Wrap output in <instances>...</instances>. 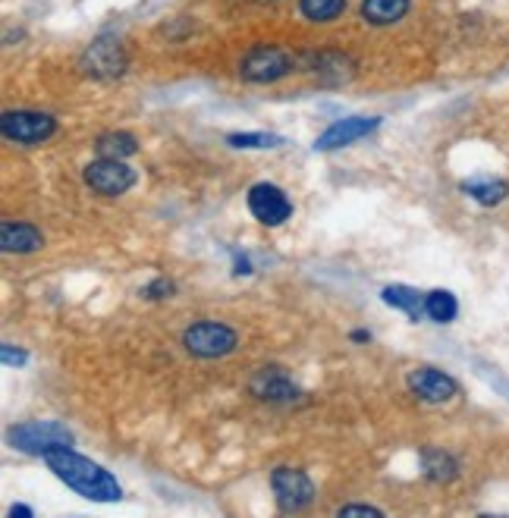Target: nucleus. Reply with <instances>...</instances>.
I'll list each match as a JSON object with an SVG mask.
<instances>
[{
  "label": "nucleus",
  "mask_w": 509,
  "mask_h": 518,
  "mask_svg": "<svg viewBox=\"0 0 509 518\" xmlns=\"http://www.w3.org/2000/svg\"><path fill=\"white\" fill-rule=\"evenodd\" d=\"M409 13V0H365L362 19L371 26H393Z\"/></svg>",
  "instance_id": "nucleus-16"
},
{
  "label": "nucleus",
  "mask_w": 509,
  "mask_h": 518,
  "mask_svg": "<svg viewBox=\"0 0 509 518\" xmlns=\"http://www.w3.org/2000/svg\"><path fill=\"white\" fill-rule=\"evenodd\" d=\"M283 142H286L283 135H274V132H233V135H227V145H233V148H277Z\"/></svg>",
  "instance_id": "nucleus-21"
},
{
  "label": "nucleus",
  "mask_w": 509,
  "mask_h": 518,
  "mask_svg": "<svg viewBox=\"0 0 509 518\" xmlns=\"http://www.w3.org/2000/svg\"><path fill=\"white\" fill-rule=\"evenodd\" d=\"M85 183L98 195L117 198L136 186V170H129L117 157H98V161L85 167Z\"/></svg>",
  "instance_id": "nucleus-7"
},
{
  "label": "nucleus",
  "mask_w": 509,
  "mask_h": 518,
  "mask_svg": "<svg viewBox=\"0 0 509 518\" xmlns=\"http://www.w3.org/2000/svg\"><path fill=\"white\" fill-rule=\"evenodd\" d=\"M271 487L283 512H299L315 500V484L299 468H277L271 475Z\"/></svg>",
  "instance_id": "nucleus-8"
},
{
  "label": "nucleus",
  "mask_w": 509,
  "mask_h": 518,
  "mask_svg": "<svg viewBox=\"0 0 509 518\" xmlns=\"http://www.w3.org/2000/svg\"><path fill=\"white\" fill-rule=\"evenodd\" d=\"M173 292H176V286H173L170 280L158 277V280H151V283L142 289V296H145V299H151V302H158V299H170Z\"/></svg>",
  "instance_id": "nucleus-23"
},
{
  "label": "nucleus",
  "mask_w": 509,
  "mask_h": 518,
  "mask_svg": "<svg viewBox=\"0 0 509 518\" xmlns=\"http://www.w3.org/2000/svg\"><path fill=\"white\" fill-rule=\"evenodd\" d=\"M0 358H4V365H7V368H22V365L29 362V355L22 352V349H13L10 343L0 346Z\"/></svg>",
  "instance_id": "nucleus-24"
},
{
  "label": "nucleus",
  "mask_w": 509,
  "mask_h": 518,
  "mask_svg": "<svg viewBox=\"0 0 509 518\" xmlns=\"http://www.w3.org/2000/svg\"><path fill=\"white\" fill-rule=\"evenodd\" d=\"M378 126H381V117H346V120H337L334 126H327V129L318 135L315 148H318V151L346 148V145H352V142L365 139V135H371Z\"/></svg>",
  "instance_id": "nucleus-10"
},
{
  "label": "nucleus",
  "mask_w": 509,
  "mask_h": 518,
  "mask_svg": "<svg viewBox=\"0 0 509 518\" xmlns=\"http://www.w3.org/2000/svg\"><path fill=\"white\" fill-rule=\"evenodd\" d=\"M41 245H44V236L32 223H19V220L0 223V249L7 255H29V252H38Z\"/></svg>",
  "instance_id": "nucleus-13"
},
{
  "label": "nucleus",
  "mask_w": 509,
  "mask_h": 518,
  "mask_svg": "<svg viewBox=\"0 0 509 518\" xmlns=\"http://www.w3.org/2000/svg\"><path fill=\"white\" fill-rule=\"evenodd\" d=\"M249 211L258 223L264 227H280L283 220H290L293 214V205L286 192L274 183H258L249 189Z\"/></svg>",
  "instance_id": "nucleus-9"
},
{
  "label": "nucleus",
  "mask_w": 509,
  "mask_h": 518,
  "mask_svg": "<svg viewBox=\"0 0 509 518\" xmlns=\"http://www.w3.org/2000/svg\"><path fill=\"white\" fill-rule=\"evenodd\" d=\"M44 465L54 471V478H60L66 487L76 490L85 500H95V503L123 500V487L117 484V478L110 475L107 468H101L98 462L73 453V446L54 449V453L44 456Z\"/></svg>",
  "instance_id": "nucleus-1"
},
{
  "label": "nucleus",
  "mask_w": 509,
  "mask_h": 518,
  "mask_svg": "<svg viewBox=\"0 0 509 518\" xmlns=\"http://www.w3.org/2000/svg\"><path fill=\"white\" fill-rule=\"evenodd\" d=\"M233 274H239V277H242V274H252V264H249L246 255H242V258L236 255V270H233Z\"/></svg>",
  "instance_id": "nucleus-26"
},
{
  "label": "nucleus",
  "mask_w": 509,
  "mask_h": 518,
  "mask_svg": "<svg viewBox=\"0 0 509 518\" xmlns=\"http://www.w3.org/2000/svg\"><path fill=\"white\" fill-rule=\"evenodd\" d=\"M0 132L16 145H41L57 132V120L51 114H38V110H7L0 117Z\"/></svg>",
  "instance_id": "nucleus-3"
},
{
  "label": "nucleus",
  "mask_w": 509,
  "mask_h": 518,
  "mask_svg": "<svg viewBox=\"0 0 509 518\" xmlns=\"http://www.w3.org/2000/svg\"><path fill=\"white\" fill-rule=\"evenodd\" d=\"M462 192L475 198L478 205L494 208L509 195V183H503V179H491V176H478V179H466V183H462Z\"/></svg>",
  "instance_id": "nucleus-14"
},
{
  "label": "nucleus",
  "mask_w": 509,
  "mask_h": 518,
  "mask_svg": "<svg viewBox=\"0 0 509 518\" xmlns=\"http://www.w3.org/2000/svg\"><path fill=\"white\" fill-rule=\"evenodd\" d=\"M290 70H293L290 54L274 48V44H255V48L246 57H242V63H239V76L246 79V82H255V85L277 82Z\"/></svg>",
  "instance_id": "nucleus-5"
},
{
  "label": "nucleus",
  "mask_w": 509,
  "mask_h": 518,
  "mask_svg": "<svg viewBox=\"0 0 509 518\" xmlns=\"http://www.w3.org/2000/svg\"><path fill=\"white\" fill-rule=\"evenodd\" d=\"M299 10L312 22H330L346 10V0H302Z\"/></svg>",
  "instance_id": "nucleus-20"
},
{
  "label": "nucleus",
  "mask_w": 509,
  "mask_h": 518,
  "mask_svg": "<svg viewBox=\"0 0 509 518\" xmlns=\"http://www.w3.org/2000/svg\"><path fill=\"white\" fill-rule=\"evenodd\" d=\"M352 340H356V343H368L371 333H368V330H356V333H352Z\"/></svg>",
  "instance_id": "nucleus-28"
},
{
  "label": "nucleus",
  "mask_w": 509,
  "mask_h": 518,
  "mask_svg": "<svg viewBox=\"0 0 509 518\" xmlns=\"http://www.w3.org/2000/svg\"><path fill=\"white\" fill-rule=\"evenodd\" d=\"M318 76H321L324 82H330V85H340V82L352 79V63H349L346 57H340V54H334V66H324V63L318 60Z\"/></svg>",
  "instance_id": "nucleus-22"
},
{
  "label": "nucleus",
  "mask_w": 509,
  "mask_h": 518,
  "mask_svg": "<svg viewBox=\"0 0 509 518\" xmlns=\"http://www.w3.org/2000/svg\"><path fill=\"white\" fill-rule=\"evenodd\" d=\"M79 66L92 79H120L126 73V54L120 41L114 38H95L79 57Z\"/></svg>",
  "instance_id": "nucleus-6"
},
{
  "label": "nucleus",
  "mask_w": 509,
  "mask_h": 518,
  "mask_svg": "<svg viewBox=\"0 0 509 518\" xmlns=\"http://www.w3.org/2000/svg\"><path fill=\"white\" fill-rule=\"evenodd\" d=\"M409 390L425 402H450L459 393L456 380L437 368H415L409 374Z\"/></svg>",
  "instance_id": "nucleus-11"
},
{
  "label": "nucleus",
  "mask_w": 509,
  "mask_h": 518,
  "mask_svg": "<svg viewBox=\"0 0 509 518\" xmlns=\"http://www.w3.org/2000/svg\"><path fill=\"white\" fill-rule=\"evenodd\" d=\"M381 299H384V305H390V308H400V311H406L412 321H418V318H425V296L418 289H412V286H387L384 292H381Z\"/></svg>",
  "instance_id": "nucleus-15"
},
{
  "label": "nucleus",
  "mask_w": 509,
  "mask_h": 518,
  "mask_svg": "<svg viewBox=\"0 0 509 518\" xmlns=\"http://www.w3.org/2000/svg\"><path fill=\"white\" fill-rule=\"evenodd\" d=\"M422 471H425V478L434 484H450L459 475V465L450 453H444V449H425Z\"/></svg>",
  "instance_id": "nucleus-17"
},
{
  "label": "nucleus",
  "mask_w": 509,
  "mask_h": 518,
  "mask_svg": "<svg viewBox=\"0 0 509 518\" xmlns=\"http://www.w3.org/2000/svg\"><path fill=\"white\" fill-rule=\"evenodd\" d=\"M7 440L13 449H19V453L41 456V459L54 453V449L73 446V434L66 431V424H60V421H29V424L10 427Z\"/></svg>",
  "instance_id": "nucleus-2"
},
{
  "label": "nucleus",
  "mask_w": 509,
  "mask_h": 518,
  "mask_svg": "<svg viewBox=\"0 0 509 518\" xmlns=\"http://www.w3.org/2000/svg\"><path fill=\"white\" fill-rule=\"evenodd\" d=\"M10 515H13V518H16V515H22V518H32L35 512H32L29 506H13V509H10Z\"/></svg>",
  "instance_id": "nucleus-27"
},
{
  "label": "nucleus",
  "mask_w": 509,
  "mask_h": 518,
  "mask_svg": "<svg viewBox=\"0 0 509 518\" xmlns=\"http://www.w3.org/2000/svg\"><path fill=\"white\" fill-rule=\"evenodd\" d=\"M249 387L258 399H268V402H293V399H299V387L280 368H261L252 377Z\"/></svg>",
  "instance_id": "nucleus-12"
},
{
  "label": "nucleus",
  "mask_w": 509,
  "mask_h": 518,
  "mask_svg": "<svg viewBox=\"0 0 509 518\" xmlns=\"http://www.w3.org/2000/svg\"><path fill=\"white\" fill-rule=\"evenodd\" d=\"M337 515H340V518H349V515H384V512L374 509V506H343Z\"/></svg>",
  "instance_id": "nucleus-25"
},
{
  "label": "nucleus",
  "mask_w": 509,
  "mask_h": 518,
  "mask_svg": "<svg viewBox=\"0 0 509 518\" xmlns=\"http://www.w3.org/2000/svg\"><path fill=\"white\" fill-rule=\"evenodd\" d=\"M95 151H98V157H117V161H126V157L139 151V142H136V135H129V132H104L95 142Z\"/></svg>",
  "instance_id": "nucleus-18"
},
{
  "label": "nucleus",
  "mask_w": 509,
  "mask_h": 518,
  "mask_svg": "<svg viewBox=\"0 0 509 518\" xmlns=\"http://www.w3.org/2000/svg\"><path fill=\"white\" fill-rule=\"evenodd\" d=\"M183 346L195 358H224L236 349V330L217 321H198L183 333Z\"/></svg>",
  "instance_id": "nucleus-4"
},
{
  "label": "nucleus",
  "mask_w": 509,
  "mask_h": 518,
  "mask_svg": "<svg viewBox=\"0 0 509 518\" xmlns=\"http://www.w3.org/2000/svg\"><path fill=\"white\" fill-rule=\"evenodd\" d=\"M425 311H428V318L434 324H450L459 314V302H456L453 292L434 289V292H428V296H425Z\"/></svg>",
  "instance_id": "nucleus-19"
}]
</instances>
